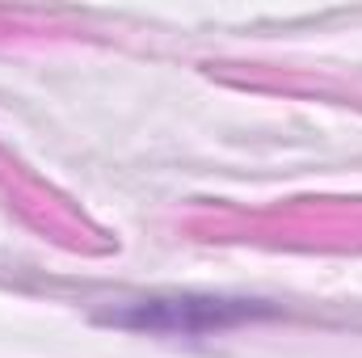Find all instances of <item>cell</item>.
Listing matches in <instances>:
<instances>
[{
    "mask_svg": "<svg viewBox=\"0 0 362 358\" xmlns=\"http://www.w3.org/2000/svg\"><path fill=\"white\" fill-rule=\"evenodd\" d=\"M139 312H144L139 321L152 329H206V325L236 321L249 308L223 304V299H144Z\"/></svg>",
    "mask_w": 362,
    "mask_h": 358,
    "instance_id": "obj_1",
    "label": "cell"
}]
</instances>
